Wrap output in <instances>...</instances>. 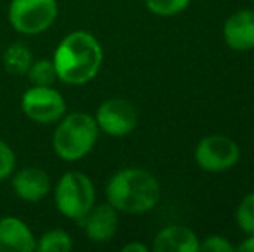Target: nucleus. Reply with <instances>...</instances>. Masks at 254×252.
Instances as JSON below:
<instances>
[{
    "label": "nucleus",
    "instance_id": "1",
    "mask_svg": "<svg viewBox=\"0 0 254 252\" xmlns=\"http://www.w3.org/2000/svg\"><path fill=\"white\" fill-rule=\"evenodd\" d=\"M102 61L101 42L85 30L66 35L56 47L52 57L57 80L73 87L90 83L101 71Z\"/></svg>",
    "mask_w": 254,
    "mask_h": 252
},
{
    "label": "nucleus",
    "instance_id": "2",
    "mask_svg": "<svg viewBox=\"0 0 254 252\" xmlns=\"http://www.w3.org/2000/svg\"><path fill=\"white\" fill-rule=\"evenodd\" d=\"M107 202L123 214H145L161 199L157 178L142 168H125L114 173L106 185Z\"/></svg>",
    "mask_w": 254,
    "mask_h": 252
},
{
    "label": "nucleus",
    "instance_id": "3",
    "mask_svg": "<svg viewBox=\"0 0 254 252\" xmlns=\"http://www.w3.org/2000/svg\"><path fill=\"white\" fill-rule=\"evenodd\" d=\"M99 140V126L95 118L88 112L64 114L57 121L52 135V149L59 159L66 162H76L87 157L94 151Z\"/></svg>",
    "mask_w": 254,
    "mask_h": 252
},
{
    "label": "nucleus",
    "instance_id": "4",
    "mask_svg": "<svg viewBox=\"0 0 254 252\" xmlns=\"http://www.w3.org/2000/svg\"><path fill=\"white\" fill-rule=\"evenodd\" d=\"M57 211L67 219L80 223L95 205L94 182L81 171H67L54 190Z\"/></svg>",
    "mask_w": 254,
    "mask_h": 252
},
{
    "label": "nucleus",
    "instance_id": "5",
    "mask_svg": "<svg viewBox=\"0 0 254 252\" xmlns=\"http://www.w3.org/2000/svg\"><path fill=\"white\" fill-rule=\"evenodd\" d=\"M57 14V0H10L7 19L14 31L26 37H37L56 23Z\"/></svg>",
    "mask_w": 254,
    "mask_h": 252
},
{
    "label": "nucleus",
    "instance_id": "6",
    "mask_svg": "<svg viewBox=\"0 0 254 252\" xmlns=\"http://www.w3.org/2000/svg\"><path fill=\"white\" fill-rule=\"evenodd\" d=\"M194 159L202 171L225 173L239 162L241 149L227 135H207L195 145Z\"/></svg>",
    "mask_w": 254,
    "mask_h": 252
},
{
    "label": "nucleus",
    "instance_id": "7",
    "mask_svg": "<svg viewBox=\"0 0 254 252\" xmlns=\"http://www.w3.org/2000/svg\"><path fill=\"white\" fill-rule=\"evenodd\" d=\"M21 111L38 125H52L66 114V101L54 87H31L21 97Z\"/></svg>",
    "mask_w": 254,
    "mask_h": 252
},
{
    "label": "nucleus",
    "instance_id": "8",
    "mask_svg": "<svg viewBox=\"0 0 254 252\" xmlns=\"http://www.w3.org/2000/svg\"><path fill=\"white\" fill-rule=\"evenodd\" d=\"M95 123L99 131H104L109 137H127L137 128L138 116L137 109L128 101L120 97L106 99L95 111Z\"/></svg>",
    "mask_w": 254,
    "mask_h": 252
},
{
    "label": "nucleus",
    "instance_id": "9",
    "mask_svg": "<svg viewBox=\"0 0 254 252\" xmlns=\"http://www.w3.org/2000/svg\"><path fill=\"white\" fill-rule=\"evenodd\" d=\"M120 212L109 204H95L88 214L80 221V226L85 230L87 237L95 244H106L118 233L120 226Z\"/></svg>",
    "mask_w": 254,
    "mask_h": 252
},
{
    "label": "nucleus",
    "instance_id": "10",
    "mask_svg": "<svg viewBox=\"0 0 254 252\" xmlns=\"http://www.w3.org/2000/svg\"><path fill=\"white\" fill-rule=\"evenodd\" d=\"M10 176H12L10 185L14 194L24 202H30V204L40 202L51 192V178L44 169L37 166H26L17 171L14 169Z\"/></svg>",
    "mask_w": 254,
    "mask_h": 252
},
{
    "label": "nucleus",
    "instance_id": "11",
    "mask_svg": "<svg viewBox=\"0 0 254 252\" xmlns=\"http://www.w3.org/2000/svg\"><path fill=\"white\" fill-rule=\"evenodd\" d=\"M223 40L235 52L254 49V10L242 9L230 14L223 24Z\"/></svg>",
    "mask_w": 254,
    "mask_h": 252
},
{
    "label": "nucleus",
    "instance_id": "12",
    "mask_svg": "<svg viewBox=\"0 0 254 252\" xmlns=\"http://www.w3.org/2000/svg\"><path fill=\"white\" fill-rule=\"evenodd\" d=\"M37 237L19 218L5 216L0 219V252H35Z\"/></svg>",
    "mask_w": 254,
    "mask_h": 252
},
{
    "label": "nucleus",
    "instance_id": "13",
    "mask_svg": "<svg viewBox=\"0 0 254 252\" xmlns=\"http://www.w3.org/2000/svg\"><path fill=\"white\" fill-rule=\"evenodd\" d=\"M201 242L189 226L170 225L157 232L152 242L156 252H199Z\"/></svg>",
    "mask_w": 254,
    "mask_h": 252
},
{
    "label": "nucleus",
    "instance_id": "14",
    "mask_svg": "<svg viewBox=\"0 0 254 252\" xmlns=\"http://www.w3.org/2000/svg\"><path fill=\"white\" fill-rule=\"evenodd\" d=\"M33 62V54L31 50L21 42H16V44H10L9 47L5 49L2 55V64L3 69L10 74H16V76H23L26 74L28 67Z\"/></svg>",
    "mask_w": 254,
    "mask_h": 252
},
{
    "label": "nucleus",
    "instance_id": "15",
    "mask_svg": "<svg viewBox=\"0 0 254 252\" xmlns=\"http://www.w3.org/2000/svg\"><path fill=\"white\" fill-rule=\"evenodd\" d=\"M73 249V239L64 230H49L37 239L38 252H67Z\"/></svg>",
    "mask_w": 254,
    "mask_h": 252
},
{
    "label": "nucleus",
    "instance_id": "16",
    "mask_svg": "<svg viewBox=\"0 0 254 252\" xmlns=\"http://www.w3.org/2000/svg\"><path fill=\"white\" fill-rule=\"evenodd\" d=\"M26 76L35 87H52L57 81L56 66L49 59H38V61L31 62V66L26 71Z\"/></svg>",
    "mask_w": 254,
    "mask_h": 252
},
{
    "label": "nucleus",
    "instance_id": "17",
    "mask_svg": "<svg viewBox=\"0 0 254 252\" xmlns=\"http://www.w3.org/2000/svg\"><path fill=\"white\" fill-rule=\"evenodd\" d=\"M235 223L246 235H254V192L239 202L235 209Z\"/></svg>",
    "mask_w": 254,
    "mask_h": 252
},
{
    "label": "nucleus",
    "instance_id": "18",
    "mask_svg": "<svg viewBox=\"0 0 254 252\" xmlns=\"http://www.w3.org/2000/svg\"><path fill=\"white\" fill-rule=\"evenodd\" d=\"M145 7L154 16L171 17L175 14H180L190 3V0H144Z\"/></svg>",
    "mask_w": 254,
    "mask_h": 252
},
{
    "label": "nucleus",
    "instance_id": "19",
    "mask_svg": "<svg viewBox=\"0 0 254 252\" xmlns=\"http://www.w3.org/2000/svg\"><path fill=\"white\" fill-rule=\"evenodd\" d=\"M16 169V154L5 140L0 138V182L10 178Z\"/></svg>",
    "mask_w": 254,
    "mask_h": 252
},
{
    "label": "nucleus",
    "instance_id": "20",
    "mask_svg": "<svg viewBox=\"0 0 254 252\" xmlns=\"http://www.w3.org/2000/svg\"><path fill=\"white\" fill-rule=\"evenodd\" d=\"M199 251H206V252H232L235 251V247L228 242L225 237L221 235H211L201 244V249Z\"/></svg>",
    "mask_w": 254,
    "mask_h": 252
},
{
    "label": "nucleus",
    "instance_id": "21",
    "mask_svg": "<svg viewBox=\"0 0 254 252\" xmlns=\"http://www.w3.org/2000/svg\"><path fill=\"white\" fill-rule=\"evenodd\" d=\"M235 251L239 252H254V235H249L241 246L235 247Z\"/></svg>",
    "mask_w": 254,
    "mask_h": 252
},
{
    "label": "nucleus",
    "instance_id": "22",
    "mask_svg": "<svg viewBox=\"0 0 254 252\" xmlns=\"http://www.w3.org/2000/svg\"><path fill=\"white\" fill-rule=\"evenodd\" d=\"M123 252H147V246L144 244H138V242H130L127 246H123Z\"/></svg>",
    "mask_w": 254,
    "mask_h": 252
}]
</instances>
